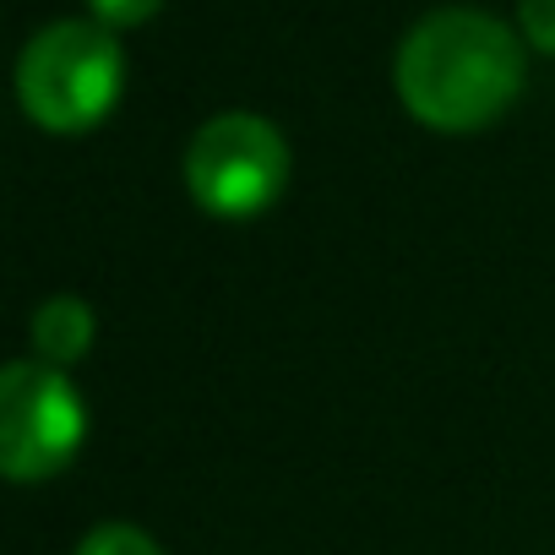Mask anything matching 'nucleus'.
I'll return each instance as SVG.
<instances>
[{"label":"nucleus","mask_w":555,"mask_h":555,"mask_svg":"<svg viewBox=\"0 0 555 555\" xmlns=\"http://www.w3.org/2000/svg\"><path fill=\"white\" fill-rule=\"evenodd\" d=\"M517 34L474 7H441L420 17L398 50V99L430 131H479L522 93Z\"/></svg>","instance_id":"nucleus-1"},{"label":"nucleus","mask_w":555,"mask_h":555,"mask_svg":"<svg viewBox=\"0 0 555 555\" xmlns=\"http://www.w3.org/2000/svg\"><path fill=\"white\" fill-rule=\"evenodd\" d=\"M120 82H126L120 39L88 17L34 34L17 61V99H23L28 120L55 137L93 131L115 109Z\"/></svg>","instance_id":"nucleus-2"},{"label":"nucleus","mask_w":555,"mask_h":555,"mask_svg":"<svg viewBox=\"0 0 555 555\" xmlns=\"http://www.w3.org/2000/svg\"><path fill=\"white\" fill-rule=\"evenodd\" d=\"M185 185L212 218H261L289 185V142L261 115H212L185 147Z\"/></svg>","instance_id":"nucleus-3"},{"label":"nucleus","mask_w":555,"mask_h":555,"mask_svg":"<svg viewBox=\"0 0 555 555\" xmlns=\"http://www.w3.org/2000/svg\"><path fill=\"white\" fill-rule=\"evenodd\" d=\"M88 436V409L66 371L44 360H12L0 376V468L17 485L55 479Z\"/></svg>","instance_id":"nucleus-4"},{"label":"nucleus","mask_w":555,"mask_h":555,"mask_svg":"<svg viewBox=\"0 0 555 555\" xmlns=\"http://www.w3.org/2000/svg\"><path fill=\"white\" fill-rule=\"evenodd\" d=\"M28 333H34V354H39L44 365L66 371V365L88 360L99 322H93L88 300H77V295H55V300H44V306L34 311V327H28Z\"/></svg>","instance_id":"nucleus-5"},{"label":"nucleus","mask_w":555,"mask_h":555,"mask_svg":"<svg viewBox=\"0 0 555 555\" xmlns=\"http://www.w3.org/2000/svg\"><path fill=\"white\" fill-rule=\"evenodd\" d=\"M72 555H164V550H158L153 533H142L137 522H99V528H88V533L77 539Z\"/></svg>","instance_id":"nucleus-6"},{"label":"nucleus","mask_w":555,"mask_h":555,"mask_svg":"<svg viewBox=\"0 0 555 555\" xmlns=\"http://www.w3.org/2000/svg\"><path fill=\"white\" fill-rule=\"evenodd\" d=\"M158 7H164V0H88L93 23L109 28V34H120V28H142L147 17H158Z\"/></svg>","instance_id":"nucleus-7"},{"label":"nucleus","mask_w":555,"mask_h":555,"mask_svg":"<svg viewBox=\"0 0 555 555\" xmlns=\"http://www.w3.org/2000/svg\"><path fill=\"white\" fill-rule=\"evenodd\" d=\"M517 23L533 50L555 55V0H517Z\"/></svg>","instance_id":"nucleus-8"}]
</instances>
